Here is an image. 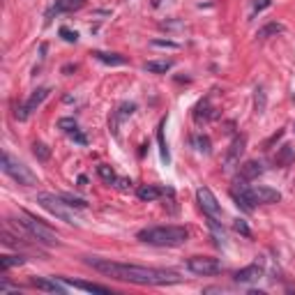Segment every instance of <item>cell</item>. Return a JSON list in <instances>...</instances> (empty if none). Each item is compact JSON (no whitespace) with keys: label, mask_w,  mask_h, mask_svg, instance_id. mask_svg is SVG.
Wrapping results in <instances>:
<instances>
[{"label":"cell","mask_w":295,"mask_h":295,"mask_svg":"<svg viewBox=\"0 0 295 295\" xmlns=\"http://www.w3.org/2000/svg\"><path fill=\"white\" fill-rule=\"evenodd\" d=\"M261 173H263V164L256 162V159L245 162L240 166V178H242V180H254V178H259Z\"/></svg>","instance_id":"obj_12"},{"label":"cell","mask_w":295,"mask_h":295,"mask_svg":"<svg viewBox=\"0 0 295 295\" xmlns=\"http://www.w3.org/2000/svg\"><path fill=\"white\" fill-rule=\"evenodd\" d=\"M37 203L42 205L46 212H51L53 217H58L60 222H67V224L81 222V219L76 217V208H72L62 196H55V194H48V192H39L37 194Z\"/></svg>","instance_id":"obj_3"},{"label":"cell","mask_w":295,"mask_h":295,"mask_svg":"<svg viewBox=\"0 0 295 295\" xmlns=\"http://www.w3.org/2000/svg\"><path fill=\"white\" fill-rule=\"evenodd\" d=\"M196 199H199L201 210H203L208 217H212V219H219V217H222V205L217 203L215 194H212L208 187H201L199 192H196Z\"/></svg>","instance_id":"obj_8"},{"label":"cell","mask_w":295,"mask_h":295,"mask_svg":"<svg viewBox=\"0 0 295 295\" xmlns=\"http://www.w3.org/2000/svg\"><path fill=\"white\" fill-rule=\"evenodd\" d=\"M2 171H5V173L9 175L14 182H18V185H23V187L37 185V175L32 173V171L28 169L23 162L14 159L9 152H2Z\"/></svg>","instance_id":"obj_4"},{"label":"cell","mask_w":295,"mask_h":295,"mask_svg":"<svg viewBox=\"0 0 295 295\" xmlns=\"http://www.w3.org/2000/svg\"><path fill=\"white\" fill-rule=\"evenodd\" d=\"M62 199L72 205V208H76V210H83V208H88V203H85L83 199H76V196H72V194H62Z\"/></svg>","instance_id":"obj_26"},{"label":"cell","mask_w":295,"mask_h":295,"mask_svg":"<svg viewBox=\"0 0 295 295\" xmlns=\"http://www.w3.org/2000/svg\"><path fill=\"white\" fill-rule=\"evenodd\" d=\"M293 148H291V145H286V148H282V152H279L277 157H275V164H277V166H286V164H291L293 162Z\"/></svg>","instance_id":"obj_21"},{"label":"cell","mask_w":295,"mask_h":295,"mask_svg":"<svg viewBox=\"0 0 295 295\" xmlns=\"http://www.w3.org/2000/svg\"><path fill=\"white\" fill-rule=\"evenodd\" d=\"M25 259L18 254V256H0V270L5 272L9 270V268H16V265H23Z\"/></svg>","instance_id":"obj_20"},{"label":"cell","mask_w":295,"mask_h":295,"mask_svg":"<svg viewBox=\"0 0 295 295\" xmlns=\"http://www.w3.org/2000/svg\"><path fill=\"white\" fill-rule=\"evenodd\" d=\"M245 143H247V139H245V136H238V139L231 143L229 157H226V169H233V164H238L240 155L245 152Z\"/></svg>","instance_id":"obj_11"},{"label":"cell","mask_w":295,"mask_h":295,"mask_svg":"<svg viewBox=\"0 0 295 295\" xmlns=\"http://www.w3.org/2000/svg\"><path fill=\"white\" fill-rule=\"evenodd\" d=\"M99 62H104V65H127V58L120 53H104V51H95L92 53Z\"/></svg>","instance_id":"obj_16"},{"label":"cell","mask_w":295,"mask_h":295,"mask_svg":"<svg viewBox=\"0 0 295 295\" xmlns=\"http://www.w3.org/2000/svg\"><path fill=\"white\" fill-rule=\"evenodd\" d=\"M85 5V0H55L53 2V12L60 14V12H76Z\"/></svg>","instance_id":"obj_14"},{"label":"cell","mask_w":295,"mask_h":295,"mask_svg":"<svg viewBox=\"0 0 295 295\" xmlns=\"http://www.w3.org/2000/svg\"><path fill=\"white\" fill-rule=\"evenodd\" d=\"M21 224H23V229L28 231L37 242H44V245H58V242H60L58 233H55L51 226H46V224L39 222V219H35L32 215H23V217H21Z\"/></svg>","instance_id":"obj_5"},{"label":"cell","mask_w":295,"mask_h":295,"mask_svg":"<svg viewBox=\"0 0 295 295\" xmlns=\"http://www.w3.org/2000/svg\"><path fill=\"white\" fill-rule=\"evenodd\" d=\"M194 145H196V150L199 152H210V139L199 134V136H194Z\"/></svg>","instance_id":"obj_24"},{"label":"cell","mask_w":295,"mask_h":295,"mask_svg":"<svg viewBox=\"0 0 295 295\" xmlns=\"http://www.w3.org/2000/svg\"><path fill=\"white\" fill-rule=\"evenodd\" d=\"M72 139L76 141V143H81V145H85V143H88V139H85L83 134H78V129H76V132H72Z\"/></svg>","instance_id":"obj_34"},{"label":"cell","mask_w":295,"mask_h":295,"mask_svg":"<svg viewBox=\"0 0 295 295\" xmlns=\"http://www.w3.org/2000/svg\"><path fill=\"white\" fill-rule=\"evenodd\" d=\"M157 139H159V145H162V159L164 162H169L171 155H169V148H166V141H164V132L162 127H159V132H157Z\"/></svg>","instance_id":"obj_29"},{"label":"cell","mask_w":295,"mask_h":295,"mask_svg":"<svg viewBox=\"0 0 295 295\" xmlns=\"http://www.w3.org/2000/svg\"><path fill=\"white\" fill-rule=\"evenodd\" d=\"M233 229L238 231V233H242V235H245V238H249V235H252V231H249V226H247V224H245V222H242V219H235Z\"/></svg>","instance_id":"obj_30"},{"label":"cell","mask_w":295,"mask_h":295,"mask_svg":"<svg viewBox=\"0 0 295 295\" xmlns=\"http://www.w3.org/2000/svg\"><path fill=\"white\" fill-rule=\"evenodd\" d=\"M247 194L249 199H252V203H279L282 201V194L277 192V189H272V187H265V185H256V187H249L247 185Z\"/></svg>","instance_id":"obj_7"},{"label":"cell","mask_w":295,"mask_h":295,"mask_svg":"<svg viewBox=\"0 0 295 295\" xmlns=\"http://www.w3.org/2000/svg\"><path fill=\"white\" fill-rule=\"evenodd\" d=\"M187 268H189V272L201 275V277H210V275L222 272V263L217 259H210V256H192L187 261Z\"/></svg>","instance_id":"obj_6"},{"label":"cell","mask_w":295,"mask_h":295,"mask_svg":"<svg viewBox=\"0 0 295 295\" xmlns=\"http://www.w3.org/2000/svg\"><path fill=\"white\" fill-rule=\"evenodd\" d=\"M30 284L35 286V289L48 291V293H65V289H62V286L55 282V279H39V277H35Z\"/></svg>","instance_id":"obj_13"},{"label":"cell","mask_w":295,"mask_h":295,"mask_svg":"<svg viewBox=\"0 0 295 295\" xmlns=\"http://www.w3.org/2000/svg\"><path fill=\"white\" fill-rule=\"evenodd\" d=\"M173 67V62L171 60H148L145 62V72L150 74H166Z\"/></svg>","instance_id":"obj_18"},{"label":"cell","mask_w":295,"mask_h":295,"mask_svg":"<svg viewBox=\"0 0 295 295\" xmlns=\"http://www.w3.org/2000/svg\"><path fill=\"white\" fill-rule=\"evenodd\" d=\"M279 32H284V25L282 23H268V25H263V28L256 32V37H259V39H268V37L279 35Z\"/></svg>","instance_id":"obj_19"},{"label":"cell","mask_w":295,"mask_h":295,"mask_svg":"<svg viewBox=\"0 0 295 295\" xmlns=\"http://www.w3.org/2000/svg\"><path fill=\"white\" fill-rule=\"evenodd\" d=\"M134 111H136V104H122L120 109L115 111V115H118V118H120V120H125L127 115H132Z\"/></svg>","instance_id":"obj_28"},{"label":"cell","mask_w":295,"mask_h":295,"mask_svg":"<svg viewBox=\"0 0 295 295\" xmlns=\"http://www.w3.org/2000/svg\"><path fill=\"white\" fill-rule=\"evenodd\" d=\"M152 46H166V48H178L175 42H169V39H152Z\"/></svg>","instance_id":"obj_32"},{"label":"cell","mask_w":295,"mask_h":295,"mask_svg":"<svg viewBox=\"0 0 295 295\" xmlns=\"http://www.w3.org/2000/svg\"><path fill=\"white\" fill-rule=\"evenodd\" d=\"M65 284H72L74 289H81V291H88V293H102V295H109L111 291L106 286H99V284H90V282H69V279L62 277Z\"/></svg>","instance_id":"obj_15"},{"label":"cell","mask_w":295,"mask_h":295,"mask_svg":"<svg viewBox=\"0 0 295 295\" xmlns=\"http://www.w3.org/2000/svg\"><path fill=\"white\" fill-rule=\"evenodd\" d=\"M48 92H51L48 88H37V90L32 92V95L28 97V99H25L23 106H21V109H16V118H18V120H28V115H30L32 111H35L37 106H39V104H42L44 99H46Z\"/></svg>","instance_id":"obj_9"},{"label":"cell","mask_w":295,"mask_h":295,"mask_svg":"<svg viewBox=\"0 0 295 295\" xmlns=\"http://www.w3.org/2000/svg\"><path fill=\"white\" fill-rule=\"evenodd\" d=\"M115 187H118V189H129V187H132V182L127 180V178H115Z\"/></svg>","instance_id":"obj_33"},{"label":"cell","mask_w":295,"mask_h":295,"mask_svg":"<svg viewBox=\"0 0 295 295\" xmlns=\"http://www.w3.org/2000/svg\"><path fill=\"white\" fill-rule=\"evenodd\" d=\"M58 127L65 129L67 134H72V132H76V120H74V118H60V120H58Z\"/></svg>","instance_id":"obj_27"},{"label":"cell","mask_w":295,"mask_h":295,"mask_svg":"<svg viewBox=\"0 0 295 295\" xmlns=\"http://www.w3.org/2000/svg\"><path fill=\"white\" fill-rule=\"evenodd\" d=\"M210 118H215V113H210V106H208V99L205 102H201L199 106H196V120H210Z\"/></svg>","instance_id":"obj_22"},{"label":"cell","mask_w":295,"mask_h":295,"mask_svg":"<svg viewBox=\"0 0 295 295\" xmlns=\"http://www.w3.org/2000/svg\"><path fill=\"white\" fill-rule=\"evenodd\" d=\"M97 173H99V178H102V180H106V182H113L115 180L113 169H111V166H106V164H99V166H97Z\"/></svg>","instance_id":"obj_25"},{"label":"cell","mask_w":295,"mask_h":295,"mask_svg":"<svg viewBox=\"0 0 295 295\" xmlns=\"http://www.w3.org/2000/svg\"><path fill=\"white\" fill-rule=\"evenodd\" d=\"M85 263L111 279L139 284V286H169V284L180 282V275L171 272V270H157V268H143V265L118 263V261H109V259H85Z\"/></svg>","instance_id":"obj_1"},{"label":"cell","mask_w":295,"mask_h":295,"mask_svg":"<svg viewBox=\"0 0 295 295\" xmlns=\"http://www.w3.org/2000/svg\"><path fill=\"white\" fill-rule=\"evenodd\" d=\"M136 238L152 247H180L189 238V231L185 226H150L139 231Z\"/></svg>","instance_id":"obj_2"},{"label":"cell","mask_w":295,"mask_h":295,"mask_svg":"<svg viewBox=\"0 0 295 295\" xmlns=\"http://www.w3.org/2000/svg\"><path fill=\"white\" fill-rule=\"evenodd\" d=\"M60 37L65 39V42H69V44H74L78 39V35H76V32H72L69 28H60Z\"/></svg>","instance_id":"obj_31"},{"label":"cell","mask_w":295,"mask_h":295,"mask_svg":"<svg viewBox=\"0 0 295 295\" xmlns=\"http://www.w3.org/2000/svg\"><path fill=\"white\" fill-rule=\"evenodd\" d=\"M32 152H35V157L39 159V162H48V157H51L48 145H44V143H35L32 145Z\"/></svg>","instance_id":"obj_23"},{"label":"cell","mask_w":295,"mask_h":295,"mask_svg":"<svg viewBox=\"0 0 295 295\" xmlns=\"http://www.w3.org/2000/svg\"><path fill=\"white\" fill-rule=\"evenodd\" d=\"M139 199L141 201H148V203H150V201H157L159 199V196H162L164 194V189H159V187H152V185H143V187H139Z\"/></svg>","instance_id":"obj_17"},{"label":"cell","mask_w":295,"mask_h":295,"mask_svg":"<svg viewBox=\"0 0 295 295\" xmlns=\"http://www.w3.org/2000/svg\"><path fill=\"white\" fill-rule=\"evenodd\" d=\"M261 277H263V270H261L259 265H247V268L235 272V282L238 284H254V282H259Z\"/></svg>","instance_id":"obj_10"}]
</instances>
